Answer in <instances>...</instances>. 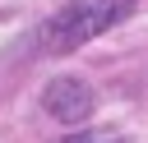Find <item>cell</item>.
Segmentation results:
<instances>
[{"label":"cell","instance_id":"obj_1","mask_svg":"<svg viewBox=\"0 0 148 143\" xmlns=\"http://www.w3.org/2000/svg\"><path fill=\"white\" fill-rule=\"evenodd\" d=\"M130 9H134V0H69L37 28V46H42V55H69L83 42L116 28Z\"/></svg>","mask_w":148,"mask_h":143},{"label":"cell","instance_id":"obj_2","mask_svg":"<svg viewBox=\"0 0 148 143\" xmlns=\"http://www.w3.org/2000/svg\"><path fill=\"white\" fill-rule=\"evenodd\" d=\"M42 106L60 125H88V115H92V88L83 78H56L42 92Z\"/></svg>","mask_w":148,"mask_h":143},{"label":"cell","instance_id":"obj_3","mask_svg":"<svg viewBox=\"0 0 148 143\" xmlns=\"http://www.w3.org/2000/svg\"><path fill=\"white\" fill-rule=\"evenodd\" d=\"M65 143H125V138H116V134H74Z\"/></svg>","mask_w":148,"mask_h":143}]
</instances>
